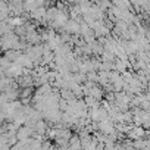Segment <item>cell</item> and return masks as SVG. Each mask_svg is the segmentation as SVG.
Instances as JSON below:
<instances>
[{
    "label": "cell",
    "mask_w": 150,
    "mask_h": 150,
    "mask_svg": "<svg viewBox=\"0 0 150 150\" xmlns=\"http://www.w3.org/2000/svg\"><path fill=\"white\" fill-rule=\"evenodd\" d=\"M127 135H128V138H129L131 141H134V140H138V138H147L149 132H147L146 129H143L141 127H134V125H131V129L127 132Z\"/></svg>",
    "instance_id": "3957f363"
},
{
    "label": "cell",
    "mask_w": 150,
    "mask_h": 150,
    "mask_svg": "<svg viewBox=\"0 0 150 150\" xmlns=\"http://www.w3.org/2000/svg\"><path fill=\"white\" fill-rule=\"evenodd\" d=\"M132 147L135 150H141V149H149V140L147 138H138L132 141Z\"/></svg>",
    "instance_id": "8992f818"
},
{
    "label": "cell",
    "mask_w": 150,
    "mask_h": 150,
    "mask_svg": "<svg viewBox=\"0 0 150 150\" xmlns=\"http://www.w3.org/2000/svg\"><path fill=\"white\" fill-rule=\"evenodd\" d=\"M60 11L56 8V6H52V8H49V9H46V22H53L54 19H56V16H57V13H59Z\"/></svg>",
    "instance_id": "5b68a950"
},
{
    "label": "cell",
    "mask_w": 150,
    "mask_h": 150,
    "mask_svg": "<svg viewBox=\"0 0 150 150\" xmlns=\"http://www.w3.org/2000/svg\"><path fill=\"white\" fill-rule=\"evenodd\" d=\"M16 84H18V87H19L21 90H24V88H33V86H34V78L31 77V75H22V77H19V78L16 80Z\"/></svg>",
    "instance_id": "277c9868"
},
{
    "label": "cell",
    "mask_w": 150,
    "mask_h": 150,
    "mask_svg": "<svg viewBox=\"0 0 150 150\" xmlns=\"http://www.w3.org/2000/svg\"><path fill=\"white\" fill-rule=\"evenodd\" d=\"M19 37H16L13 33H9V34H6V35H3V37H0V44H2V49L5 50V52H8V50H13V47L19 43Z\"/></svg>",
    "instance_id": "6da1fadb"
},
{
    "label": "cell",
    "mask_w": 150,
    "mask_h": 150,
    "mask_svg": "<svg viewBox=\"0 0 150 150\" xmlns=\"http://www.w3.org/2000/svg\"><path fill=\"white\" fill-rule=\"evenodd\" d=\"M59 31H60V30H59ZM62 31L66 33V34H69V35H80V22L69 18V19L66 21V24L63 25Z\"/></svg>",
    "instance_id": "7a4b0ae2"
},
{
    "label": "cell",
    "mask_w": 150,
    "mask_h": 150,
    "mask_svg": "<svg viewBox=\"0 0 150 150\" xmlns=\"http://www.w3.org/2000/svg\"><path fill=\"white\" fill-rule=\"evenodd\" d=\"M33 93H34V90H33V88H24V90H19V100H24V99L31 100Z\"/></svg>",
    "instance_id": "52a82bcc"
},
{
    "label": "cell",
    "mask_w": 150,
    "mask_h": 150,
    "mask_svg": "<svg viewBox=\"0 0 150 150\" xmlns=\"http://www.w3.org/2000/svg\"><path fill=\"white\" fill-rule=\"evenodd\" d=\"M8 11V3L6 2H0V12H6Z\"/></svg>",
    "instance_id": "ba28073f"
}]
</instances>
